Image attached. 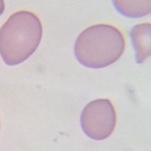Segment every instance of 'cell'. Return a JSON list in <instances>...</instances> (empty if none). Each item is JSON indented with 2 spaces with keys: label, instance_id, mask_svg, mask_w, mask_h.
Masks as SVG:
<instances>
[{
  "label": "cell",
  "instance_id": "5b68a950",
  "mask_svg": "<svg viewBox=\"0 0 151 151\" xmlns=\"http://www.w3.org/2000/svg\"><path fill=\"white\" fill-rule=\"evenodd\" d=\"M113 4L127 18H141L151 12V0H113Z\"/></svg>",
  "mask_w": 151,
  "mask_h": 151
},
{
  "label": "cell",
  "instance_id": "8992f818",
  "mask_svg": "<svg viewBox=\"0 0 151 151\" xmlns=\"http://www.w3.org/2000/svg\"><path fill=\"white\" fill-rule=\"evenodd\" d=\"M3 12H4V1L0 0V16L2 15Z\"/></svg>",
  "mask_w": 151,
  "mask_h": 151
},
{
  "label": "cell",
  "instance_id": "6da1fadb",
  "mask_svg": "<svg viewBox=\"0 0 151 151\" xmlns=\"http://www.w3.org/2000/svg\"><path fill=\"white\" fill-rule=\"evenodd\" d=\"M40 19L27 11L14 13L0 28V55L9 66L25 62L42 40Z\"/></svg>",
  "mask_w": 151,
  "mask_h": 151
},
{
  "label": "cell",
  "instance_id": "277c9868",
  "mask_svg": "<svg viewBox=\"0 0 151 151\" xmlns=\"http://www.w3.org/2000/svg\"><path fill=\"white\" fill-rule=\"evenodd\" d=\"M150 23L139 24L130 30V38L136 50V60L138 64L143 63L150 56Z\"/></svg>",
  "mask_w": 151,
  "mask_h": 151
},
{
  "label": "cell",
  "instance_id": "3957f363",
  "mask_svg": "<svg viewBox=\"0 0 151 151\" xmlns=\"http://www.w3.org/2000/svg\"><path fill=\"white\" fill-rule=\"evenodd\" d=\"M117 122L115 107L109 99L91 101L82 109L80 124L89 138L101 141L113 133Z\"/></svg>",
  "mask_w": 151,
  "mask_h": 151
},
{
  "label": "cell",
  "instance_id": "7a4b0ae2",
  "mask_svg": "<svg viewBox=\"0 0 151 151\" xmlns=\"http://www.w3.org/2000/svg\"><path fill=\"white\" fill-rule=\"evenodd\" d=\"M125 39L115 26L97 24L88 27L77 37L74 53L79 64L101 69L116 63L123 54Z\"/></svg>",
  "mask_w": 151,
  "mask_h": 151
}]
</instances>
